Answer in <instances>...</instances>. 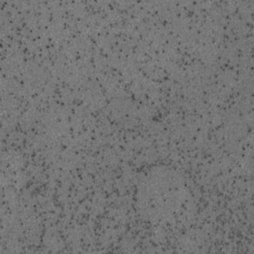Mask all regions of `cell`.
Returning a JSON list of instances; mask_svg holds the SVG:
<instances>
[{
    "instance_id": "cell-1",
    "label": "cell",
    "mask_w": 254,
    "mask_h": 254,
    "mask_svg": "<svg viewBox=\"0 0 254 254\" xmlns=\"http://www.w3.org/2000/svg\"><path fill=\"white\" fill-rule=\"evenodd\" d=\"M190 192L184 177L175 169L156 166L139 181L136 192L140 214L151 222H167L184 209Z\"/></svg>"
}]
</instances>
